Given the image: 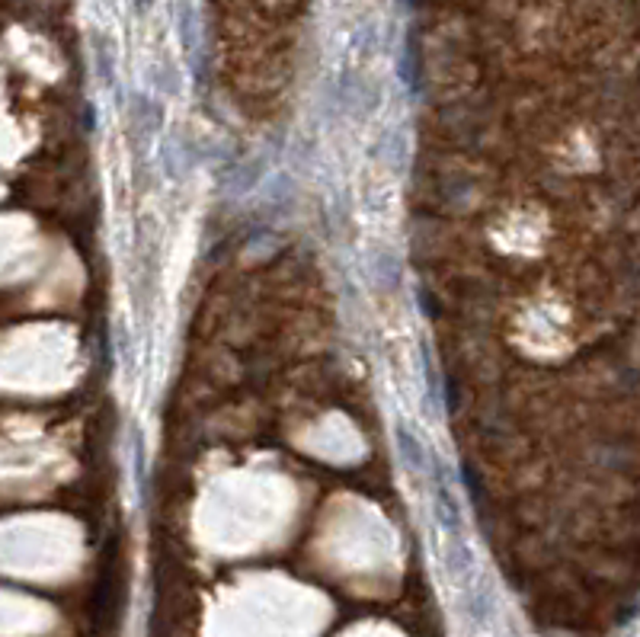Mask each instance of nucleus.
Here are the masks:
<instances>
[{
  "mask_svg": "<svg viewBox=\"0 0 640 637\" xmlns=\"http://www.w3.org/2000/svg\"><path fill=\"white\" fill-rule=\"evenodd\" d=\"M256 7L272 20H285V16H295L304 7V0H256Z\"/></svg>",
  "mask_w": 640,
  "mask_h": 637,
  "instance_id": "nucleus-1",
  "label": "nucleus"
},
{
  "mask_svg": "<svg viewBox=\"0 0 640 637\" xmlns=\"http://www.w3.org/2000/svg\"><path fill=\"white\" fill-rule=\"evenodd\" d=\"M180 33H182V39H186V45H192V7H189V4H182V10H180Z\"/></svg>",
  "mask_w": 640,
  "mask_h": 637,
  "instance_id": "nucleus-2",
  "label": "nucleus"
},
{
  "mask_svg": "<svg viewBox=\"0 0 640 637\" xmlns=\"http://www.w3.org/2000/svg\"><path fill=\"white\" fill-rule=\"evenodd\" d=\"M138 4H142V7H144V4H148V0H138Z\"/></svg>",
  "mask_w": 640,
  "mask_h": 637,
  "instance_id": "nucleus-3",
  "label": "nucleus"
}]
</instances>
